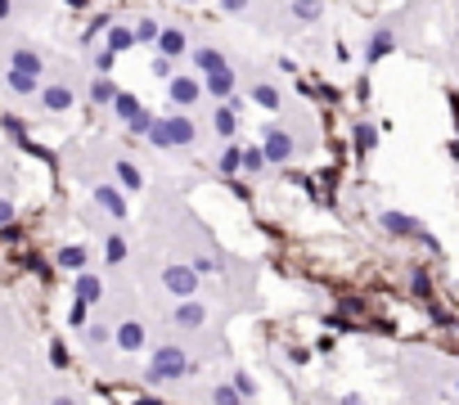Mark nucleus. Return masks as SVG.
Wrapping results in <instances>:
<instances>
[{
	"label": "nucleus",
	"mask_w": 459,
	"mask_h": 405,
	"mask_svg": "<svg viewBox=\"0 0 459 405\" xmlns=\"http://www.w3.org/2000/svg\"><path fill=\"white\" fill-rule=\"evenodd\" d=\"M167 95H171V104L176 109H194L198 100H203V81H198L194 72H176L167 81Z\"/></svg>",
	"instance_id": "obj_1"
},
{
	"label": "nucleus",
	"mask_w": 459,
	"mask_h": 405,
	"mask_svg": "<svg viewBox=\"0 0 459 405\" xmlns=\"http://www.w3.org/2000/svg\"><path fill=\"white\" fill-rule=\"evenodd\" d=\"M203 95H212L216 104H225L230 95H234V72H230V63L216 68V72H203Z\"/></svg>",
	"instance_id": "obj_2"
},
{
	"label": "nucleus",
	"mask_w": 459,
	"mask_h": 405,
	"mask_svg": "<svg viewBox=\"0 0 459 405\" xmlns=\"http://www.w3.org/2000/svg\"><path fill=\"white\" fill-rule=\"evenodd\" d=\"M158 54H167V59L180 63L189 54V36L180 32V27H162V32H158Z\"/></svg>",
	"instance_id": "obj_3"
},
{
	"label": "nucleus",
	"mask_w": 459,
	"mask_h": 405,
	"mask_svg": "<svg viewBox=\"0 0 459 405\" xmlns=\"http://www.w3.org/2000/svg\"><path fill=\"white\" fill-rule=\"evenodd\" d=\"M261 153H266V162H289L293 158V135L289 131H266V144H261Z\"/></svg>",
	"instance_id": "obj_4"
},
{
	"label": "nucleus",
	"mask_w": 459,
	"mask_h": 405,
	"mask_svg": "<svg viewBox=\"0 0 459 405\" xmlns=\"http://www.w3.org/2000/svg\"><path fill=\"white\" fill-rule=\"evenodd\" d=\"M382 230H392V235H401V239H419V235H424V225H419L414 216H405V212H382Z\"/></svg>",
	"instance_id": "obj_5"
},
{
	"label": "nucleus",
	"mask_w": 459,
	"mask_h": 405,
	"mask_svg": "<svg viewBox=\"0 0 459 405\" xmlns=\"http://www.w3.org/2000/svg\"><path fill=\"white\" fill-rule=\"evenodd\" d=\"M41 109H50V113H63V109H72V86H63V81H54V86H41Z\"/></svg>",
	"instance_id": "obj_6"
},
{
	"label": "nucleus",
	"mask_w": 459,
	"mask_h": 405,
	"mask_svg": "<svg viewBox=\"0 0 459 405\" xmlns=\"http://www.w3.org/2000/svg\"><path fill=\"white\" fill-rule=\"evenodd\" d=\"M162 279H167V288H171V293H176V297H189V293H194V288H198V275H194V270H189V266H171V270H167V275H162Z\"/></svg>",
	"instance_id": "obj_7"
},
{
	"label": "nucleus",
	"mask_w": 459,
	"mask_h": 405,
	"mask_svg": "<svg viewBox=\"0 0 459 405\" xmlns=\"http://www.w3.org/2000/svg\"><path fill=\"white\" fill-rule=\"evenodd\" d=\"M9 68H18V72H27V77H41V72H45L41 54H36L32 45H18V50L9 54Z\"/></svg>",
	"instance_id": "obj_8"
},
{
	"label": "nucleus",
	"mask_w": 459,
	"mask_h": 405,
	"mask_svg": "<svg viewBox=\"0 0 459 405\" xmlns=\"http://www.w3.org/2000/svg\"><path fill=\"white\" fill-rule=\"evenodd\" d=\"M392 45H396V36H392L387 27H378V32L369 36V45H365V63H378V59H387V54H392Z\"/></svg>",
	"instance_id": "obj_9"
},
{
	"label": "nucleus",
	"mask_w": 459,
	"mask_h": 405,
	"mask_svg": "<svg viewBox=\"0 0 459 405\" xmlns=\"http://www.w3.org/2000/svg\"><path fill=\"white\" fill-rule=\"evenodd\" d=\"M167 122V135H171V144H194V122L185 118V113H171V118H162Z\"/></svg>",
	"instance_id": "obj_10"
},
{
	"label": "nucleus",
	"mask_w": 459,
	"mask_h": 405,
	"mask_svg": "<svg viewBox=\"0 0 459 405\" xmlns=\"http://www.w3.org/2000/svg\"><path fill=\"white\" fill-rule=\"evenodd\" d=\"M5 86H9L14 95H36V90H41V77H27V72H18V68H9V72H5Z\"/></svg>",
	"instance_id": "obj_11"
},
{
	"label": "nucleus",
	"mask_w": 459,
	"mask_h": 405,
	"mask_svg": "<svg viewBox=\"0 0 459 405\" xmlns=\"http://www.w3.org/2000/svg\"><path fill=\"white\" fill-rule=\"evenodd\" d=\"M136 45V27H122V23H108V50L113 54H127Z\"/></svg>",
	"instance_id": "obj_12"
},
{
	"label": "nucleus",
	"mask_w": 459,
	"mask_h": 405,
	"mask_svg": "<svg viewBox=\"0 0 459 405\" xmlns=\"http://www.w3.org/2000/svg\"><path fill=\"white\" fill-rule=\"evenodd\" d=\"M252 104H261V109H284V95L280 90H275V86L271 81H252Z\"/></svg>",
	"instance_id": "obj_13"
},
{
	"label": "nucleus",
	"mask_w": 459,
	"mask_h": 405,
	"mask_svg": "<svg viewBox=\"0 0 459 405\" xmlns=\"http://www.w3.org/2000/svg\"><path fill=\"white\" fill-rule=\"evenodd\" d=\"M118 100V86H113V77H95L90 81V104L95 109H104V104Z\"/></svg>",
	"instance_id": "obj_14"
},
{
	"label": "nucleus",
	"mask_w": 459,
	"mask_h": 405,
	"mask_svg": "<svg viewBox=\"0 0 459 405\" xmlns=\"http://www.w3.org/2000/svg\"><path fill=\"white\" fill-rule=\"evenodd\" d=\"M293 18H298V23H320L324 18V0H293Z\"/></svg>",
	"instance_id": "obj_15"
},
{
	"label": "nucleus",
	"mask_w": 459,
	"mask_h": 405,
	"mask_svg": "<svg viewBox=\"0 0 459 405\" xmlns=\"http://www.w3.org/2000/svg\"><path fill=\"white\" fill-rule=\"evenodd\" d=\"M212 127H216V135H234V127H239V113L230 109V104H216V109H212Z\"/></svg>",
	"instance_id": "obj_16"
},
{
	"label": "nucleus",
	"mask_w": 459,
	"mask_h": 405,
	"mask_svg": "<svg viewBox=\"0 0 459 405\" xmlns=\"http://www.w3.org/2000/svg\"><path fill=\"white\" fill-rule=\"evenodd\" d=\"M108 109H113V113H118V118H122V122H131V118H136V113H140V109H145V104H140V100H136V95H127V90H118V100H113V104H108Z\"/></svg>",
	"instance_id": "obj_17"
},
{
	"label": "nucleus",
	"mask_w": 459,
	"mask_h": 405,
	"mask_svg": "<svg viewBox=\"0 0 459 405\" xmlns=\"http://www.w3.org/2000/svg\"><path fill=\"white\" fill-rule=\"evenodd\" d=\"M194 63H198V72H216V68H225V54L203 45V50H194Z\"/></svg>",
	"instance_id": "obj_18"
},
{
	"label": "nucleus",
	"mask_w": 459,
	"mask_h": 405,
	"mask_svg": "<svg viewBox=\"0 0 459 405\" xmlns=\"http://www.w3.org/2000/svg\"><path fill=\"white\" fill-rule=\"evenodd\" d=\"M95 198H99L104 207L113 212V216H127V202H122V194H118L113 185H99V189H95Z\"/></svg>",
	"instance_id": "obj_19"
},
{
	"label": "nucleus",
	"mask_w": 459,
	"mask_h": 405,
	"mask_svg": "<svg viewBox=\"0 0 459 405\" xmlns=\"http://www.w3.org/2000/svg\"><path fill=\"white\" fill-rule=\"evenodd\" d=\"M351 140H356L360 153H369L378 144V127H374V122H356V135H351Z\"/></svg>",
	"instance_id": "obj_20"
},
{
	"label": "nucleus",
	"mask_w": 459,
	"mask_h": 405,
	"mask_svg": "<svg viewBox=\"0 0 459 405\" xmlns=\"http://www.w3.org/2000/svg\"><path fill=\"white\" fill-rule=\"evenodd\" d=\"M158 32H162L158 18H140L136 23V45H158Z\"/></svg>",
	"instance_id": "obj_21"
},
{
	"label": "nucleus",
	"mask_w": 459,
	"mask_h": 405,
	"mask_svg": "<svg viewBox=\"0 0 459 405\" xmlns=\"http://www.w3.org/2000/svg\"><path fill=\"white\" fill-rule=\"evenodd\" d=\"M113 63H118V54H113L108 45H99V50L90 54V68H95V77H113Z\"/></svg>",
	"instance_id": "obj_22"
},
{
	"label": "nucleus",
	"mask_w": 459,
	"mask_h": 405,
	"mask_svg": "<svg viewBox=\"0 0 459 405\" xmlns=\"http://www.w3.org/2000/svg\"><path fill=\"white\" fill-rule=\"evenodd\" d=\"M113 171H118V180H122V189H145V176H140V171H136V167H131V162H127V158H122V162H118V167H113Z\"/></svg>",
	"instance_id": "obj_23"
},
{
	"label": "nucleus",
	"mask_w": 459,
	"mask_h": 405,
	"mask_svg": "<svg viewBox=\"0 0 459 405\" xmlns=\"http://www.w3.org/2000/svg\"><path fill=\"white\" fill-rule=\"evenodd\" d=\"M118 342L127 347V351H136V347L145 342V329H140V324H122V329H118Z\"/></svg>",
	"instance_id": "obj_24"
},
{
	"label": "nucleus",
	"mask_w": 459,
	"mask_h": 405,
	"mask_svg": "<svg viewBox=\"0 0 459 405\" xmlns=\"http://www.w3.org/2000/svg\"><path fill=\"white\" fill-rule=\"evenodd\" d=\"M59 266L63 270H81L86 266V248H59Z\"/></svg>",
	"instance_id": "obj_25"
},
{
	"label": "nucleus",
	"mask_w": 459,
	"mask_h": 405,
	"mask_svg": "<svg viewBox=\"0 0 459 405\" xmlns=\"http://www.w3.org/2000/svg\"><path fill=\"white\" fill-rule=\"evenodd\" d=\"M261 167H266L261 144H248V149H243V171H261Z\"/></svg>",
	"instance_id": "obj_26"
},
{
	"label": "nucleus",
	"mask_w": 459,
	"mask_h": 405,
	"mask_svg": "<svg viewBox=\"0 0 459 405\" xmlns=\"http://www.w3.org/2000/svg\"><path fill=\"white\" fill-rule=\"evenodd\" d=\"M176 68H180L176 59H167V54H158V59H153V68H149V72H153V77H162V81H171V77H176Z\"/></svg>",
	"instance_id": "obj_27"
},
{
	"label": "nucleus",
	"mask_w": 459,
	"mask_h": 405,
	"mask_svg": "<svg viewBox=\"0 0 459 405\" xmlns=\"http://www.w3.org/2000/svg\"><path fill=\"white\" fill-rule=\"evenodd\" d=\"M76 297H81V302H95V297H99V279L81 275V279H76Z\"/></svg>",
	"instance_id": "obj_28"
},
{
	"label": "nucleus",
	"mask_w": 459,
	"mask_h": 405,
	"mask_svg": "<svg viewBox=\"0 0 459 405\" xmlns=\"http://www.w3.org/2000/svg\"><path fill=\"white\" fill-rule=\"evenodd\" d=\"M149 127H153V113H149V109H140L136 118L127 122V131H131V135H149Z\"/></svg>",
	"instance_id": "obj_29"
},
{
	"label": "nucleus",
	"mask_w": 459,
	"mask_h": 405,
	"mask_svg": "<svg viewBox=\"0 0 459 405\" xmlns=\"http://www.w3.org/2000/svg\"><path fill=\"white\" fill-rule=\"evenodd\" d=\"M149 140H153V149H171V135H167V122H158V118H153V127H149Z\"/></svg>",
	"instance_id": "obj_30"
},
{
	"label": "nucleus",
	"mask_w": 459,
	"mask_h": 405,
	"mask_svg": "<svg viewBox=\"0 0 459 405\" xmlns=\"http://www.w3.org/2000/svg\"><path fill=\"white\" fill-rule=\"evenodd\" d=\"M239 167H243V149H234V144H230L225 158H221V171H225V176H234Z\"/></svg>",
	"instance_id": "obj_31"
},
{
	"label": "nucleus",
	"mask_w": 459,
	"mask_h": 405,
	"mask_svg": "<svg viewBox=\"0 0 459 405\" xmlns=\"http://www.w3.org/2000/svg\"><path fill=\"white\" fill-rule=\"evenodd\" d=\"M180 324H189V329H194L198 320H203V306H180V315H176Z\"/></svg>",
	"instance_id": "obj_32"
},
{
	"label": "nucleus",
	"mask_w": 459,
	"mask_h": 405,
	"mask_svg": "<svg viewBox=\"0 0 459 405\" xmlns=\"http://www.w3.org/2000/svg\"><path fill=\"white\" fill-rule=\"evenodd\" d=\"M104 253H108V262H122V257H127V244H122L118 235L108 239V248H104Z\"/></svg>",
	"instance_id": "obj_33"
},
{
	"label": "nucleus",
	"mask_w": 459,
	"mask_h": 405,
	"mask_svg": "<svg viewBox=\"0 0 459 405\" xmlns=\"http://www.w3.org/2000/svg\"><path fill=\"white\" fill-rule=\"evenodd\" d=\"M212 401H216V405H239V392H234V388H216Z\"/></svg>",
	"instance_id": "obj_34"
},
{
	"label": "nucleus",
	"mask_w": 459,
	"mask_h": 405,
	"mask_svg": "<svg viewBox=\"0 0 459 405\" xmlns=\"http://www.w3.org/2000/svg\"><path fill=\"white\" fill-rule=\"evenodd\" d=\"M248 5H252V0H221V9H225V14H243Z\"/></svg>",
	"instance_id": "obj_35"
},
{
	"label": "nucleus",
	"mask_w": 459,
	"mask_h": 405,
	"mask_svg": "<svg viewBox=\"0 0 459 405\" xmlns=\"http://www.w3.org/2000/svg\"><path fill=\"white\" fill-rule=\"evenodd\" d=\"M414 293H419V297L433 293V288H428V275H424V270H414Z\"/></svg>",
	"instance_id": "obj_36"
},
{
	"label": "nucleus",
	"mask_w": 459,
	"mask_h": 405,
	"mask_svg": "<svg viewBox=\"0 0 459 405\" xmlns=\"http://www.w3.org/2000/svg\"><path fill=\"white\" fill-rule=\"evenodd\" d=\"M9 221H14V207H9V202L0 198V225H9Z\"/></svg>",
	"instance_id": "obj_37"
},
{
	"label": "nucleus",
	"mask_w": 459,
	"mask_h": 405,
	"mask_svg": "<svg viewBox=\"0 0 459 405\" xmlns=\"http://www.w3.org/2000/svg\"><path fill=\"white\" fill-rule=\"evenodd\" d=\"M9 9H14V0H0V23L9 18Z\"/></svg>",
	"instance_id": "obj_38"
},
{
	"label": "nucleus",
	"mask_w": 459,
	"mask_h": 405,
	"mask_svg": "<svg viewBox=\"0 0 459 405\" xmlns=\"http://www.w3.org/2000/svg\"><path fill=\"white\" fill-rule=\"evenodd\" d=\"M451 158H455V162H459V140H451Z\"/></svg>",
	"instance_id": "obj_39"
},
{
	"label": "nucleus",
	"mask_w": 459,
	"mask_h": 405,
	"mask_svg": "<svg viewBox=\"0 0 459 405\" xmlns=\"http://www.w3.org/2000/svg\"><path fill=\"white\" fill-rule=\"evenodd\" d=\"M68 5H72V9H86V5H90V0H68Z\"/></svg>",
	"instance_id": "obj_40"
},
{
	"label": "nucleus",
	"mask_w": 459,
	"mask_h": 405,
	"mask_svg": "<svg viewBox=\"0 0 459 405\" xmlns=\"http://www.w3.org/2000/svg\"><path fill=\"white\" fill-rule=\"evenodd\" d=\"M342 405H360V401H356V397H342Z\"/></svg>",
	"instance_id": "obj_41"
},
{
	"label": "nucleus",
	"mask_w": 459,
	"mask_h": 405,
	"mask_svg": "<svg viewBox=\"0 0 459 405\" xmlns=\"http://www.w3.org/2000/svg\"><path fill=\"white\" fill-rule=\"evenodd\" d=\"M180 5H198V0H180Z\"/></svg>",
	"instance_id": "obj_42"
}]
</instances>
